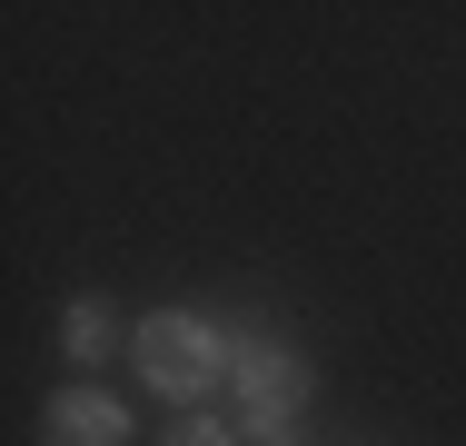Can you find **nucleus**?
<instances>
[{
	"mask_svg": "<svg viewBox=\"0 0 466 446\" xmlns=\"http://www.w3.org/2000/svg\"><path fill=\"white\" fill-rule=\"evenodd\" d=\"M60 348L80 357V367L119 357V308H109V298H70V318H60Z\"/></svg>",
	"mask_w": 466,
	"mask_h": 446,
	"instance_id": "nucleus-4",
	"label": "nucleus"
},
{
	"mask_svg": "<svg viewBox=\"0 0 466 446\" xmlns=\"http://www.w3.org/2000/svg\"><path fill=\"white\" fill-rule=\"evenodd\" d=\"M129 348H139V377H149L169 407L208 397V387H218V367H238V348H228L208 318H188V308H159V318H139V328H129Z\"/></svg>",
	"mask_w": 466,
	"mask_h": 446,
	"instance_id": "nucleus-1",
	"label": "nucleus"
},
{
	"mask_svg": "<svg viewBox=\"0 0 466 446\" xmlns=\"http://www.w3.org/2000/svg\"><path fill=\"white\" fill-rule=\"evenodd\" d=\"M238 437L248 446H298L308 437V367L288 348H238Z\"/></svg>",
	"mask_w": 466,
	"mask_h": 446,
	"instance_id": "nucleus-2",
	"label": "nucleus"
},
{
	"mask_svg": "<svg viewBox=\"0 0 466 446\" xmlns=\"http://www.w3.org/2000/svg\"><path fill=\"white\" fill-rule=\"evenodd\" d=\"M159 446H248V437H238V427H218V417H179Z\"/></svg>",
	"mask_w": 466,
	"mask_h": 446,
	"instance_id": "nucleus-5",
	"label": "nucleus"
},
{
	"mask_svg": "<svg viewBox=\"0 0 466 446\" xmlns=\"http://www.w3.org/2000/svg\"><path fill=\"white\" fill-rule=\"evenodd\" d=\"M40 446H129V417H119V397H99V387H70V397H50V417H40Z\"/></svg>",
	"mask_w": 466,
	"mask_h": 446,
	"instance_id": "nucleus-3",
	"label": "nucleus"
}]
</instances>
